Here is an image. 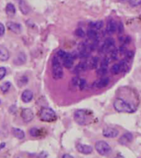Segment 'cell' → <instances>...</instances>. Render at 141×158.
Here are the masks:
<instances>
[{
    "mask_svg": "<svg viewBox=\"0 0 141 158\" xmlns=\"http://www.w3.org/2000/svg\"><path fill=\"white\" fill-rule=\"evenodd\" d=\"M17 2H18V5L19 4H21L22 3H23L24 2V0H16Z\"/></svg>",
    "mask_w": 141,
    "mask_h": 158,
    "instance_id": "44",
    "label": "cell"
},
{
    "mask_svg": "<svg viewBox=\"0 0 141 158\" xmlns=\"http://www.w3.org/2000/svg\"><path fill=\"white\" fill-rule=\"evenodd\" d=\"M7 27L9 30L16 33V34H19L22 31V27L21 25L17 23H13V22H8L7 23Z\"/></svg>",
    "mask_w": 141,
    "mask_h": 158,
    "instance_id": "11",
    "label": "cell"
},
{
    "mask_svg": "<svg viewBox=\"0 0 141 158\" xmlns=\"http://www.w3.org/2000/svg\"><path fill=\"white\" fill-rule=\"evenodd\" d=\"M87 37L90 40H92V42L98 41V39H99L98 32L95 31V29H93V28H90L89 30H87Z\"/></svg>",
    "mask_w": 141,
    "mask_h": 158,
    "instance_id": "20",
    "label": "cell"
},
{
    "mask_svg": "<svg viewBox=\"0 0 141 158\" xmlns=\"http://www.w3.org/2000/svg\"><path fill=\"white\" fill-rule=\"evenodd\" d=\"M133 56H134V52L131 51H127V52L125 53V57H126V59H128V60H131V59L133 58Z\"/></svg>",
    "mask_w": 141,
    "mask_h": 158,
    "instance_id": "38",
    "label": "cell"
},
{
    "mask_svg": "<svg viewBox=\"0 0 141 158\" xmlns=\"http://www.w3.org/2000/svg\"><path fill=\"white\" fill-rule=\"evenodd\" d=\"M115 45H116V42H115V40L113 38H107V39L105 40L103 44L102 45L100 51L102 53H109V52H111L114 49L116 48L115 47Z\"/></svg>",
    "mask_w": 141,
    "mask_h": 158,
    "instance_id": "6",
    "label": "cell"
},
{
    "mask_svg": "<svg viewBox=\"0 0 141 158\" xmlns=\"http://www.w3.org/2000/svg\"><path fill=\"white\" fill-rule=\"evenodd\" d=\"M86 86H87V81H86V79H80L79 86V90H84V89L86 88Z\"/></svg>",
    "mask_w": 141,
    "mask_h": 158,
    "instance_id": "34",
    "label": "cell"
},
{
    "mask_svg": "<svg viewBox=\"0 0 141 158\" xmlns=\"http://www.w3.org/2000/svg\"><path fill=\"white\" fill-rule=\"evenodd\" d=\"M123 32H124V25L121 22H120L119 25H118V33L120 35H122Z\"/></svg>",
    "mask_w": 141,
    "mask_h": 158,
    "instance_id": "37",
    "label": "cell"
},
{
    "mask_svg": "<svg viewBox=\"0 0 141 158\" xmlns=\"http://www.w3.org/2000/svg\"><path fill=\"white\" fill-rule=\"evenodd\" d=\"M5 146H6V143H5V142H2L1 145H0V149H1V150L3 149V148L5 147Z\"/></svg>",
    "mask_w": 141,
    "mask_h": 158,
    "instance_id": "43",
    "label": "cell"
},
{
    "mask_svg": "<svg viewBox=\"0 0 141 158\" xmlns=\"http://www.w3.org/2000/svg\"><path fill=\"white\" fill-rule=\"evenodd\" d=\"M12 135L18 139H23L25 137V133L20 128H13L12 129Z\"/></svg>",
    "mask_w": 141,
    "mask_h": 158,
    "instance_id": "19",
    "label": "cell"
},
{
    "mask_svg": "<svg viewBox=\"0 0 141 158\" xmlns=\"http://www.w3.org/2000/svg\"><path fill=\"white\" fill-rule=\"evenodd\" d=\"M74 120L79 125H86L91 121V114L86 110H77L74 113Z\"/></svg>",
    "mask_w": 141,
    "mask_h": 158,
    "instance_id": "3",
    "label": "cell"
},
{
    "mask_svg": "<svg viewBox=\"0 0 141 158\" xmlns=\"http://www.w3.org/2000/svg\"><path fill=\"white\" fill-rule=\"evenodd\" d=\"M110 71L113 75H118L119 73L121 72V66H120V64L117 63V64H115L113 65V66L111 67L110 69Z\"/></svg>",
    "mask_w": 141,
    "mask_h": 158,
    "instance_id": "26",
    "label": "cell"
},
{
    "mask_svg": "<svg viewBox=\"0 0 141 158\" xmlns=\"http://www.w3.org/2000/svg\"><path fill=\"white\" fill-rule=\"evenodd\" d=\"M29 133H30V135H31V137H38V136H40L41 131L37 128H32L30 129Z\"/></svg>",
    "mask_w": 141,
    "mask_h": 158,
    "instance_id": "29",
    "label": "cell"
},
{
    "mask_svg": "<svg viewBox=\"0 0 141 158\" xmlns=\"http://www.w3.org/2000/svg\"><path fill=\"white\" fill-rule=\"evenodd\" d=\"M109 81L110 79L109 78H102V79H98L97 81L94 82V87H96L97 89H102V88H105L106 86H107L108 84H109Z\"/></svg>",
    "mask_w": 141,
    "mask_h": 158,
    "instance_id": "15",
    "label": "cell"
},
{
    "mask_svg": "<svg viewBox=\"0 0 141 158\" xmlns=\"http://www.w3.org/2000/svg\"><path fill=\"white\" fill-rule=\"evenodd\" d=\"M12 87V84L9 81H6L4 83H3L1 85V91L3 94H6L7 92H8V90H10V88Z\"/></svg>",
    "mask_w": 141,
    "mask_h": 158,
    "instance_id": "25",
    "label": "cell"
},
{
    "mask_svg": "<svg viewBox=\"0 0 141 158\" xmlns=\"http://www.w3.org/2000/svg\"><path fill=\"white\" fill-rule=\"evenodd\" d=\"M74 157L71 156V155H68V154H64L63 155V158H73Z\"/></svg>",
    "mask_w": 141,
    "mask_h": 158,
    "instance_id": "42",
    "label": "cell"
},
{
    "mask_svg": "<svg viewBox=\"0 0 141 158\" xmlns=\"http://www.w3.org/2000/svg\"><path fill=\"white\" fill-rule=\"evenodd\" d=\"M26 56L25 55V53L23 52H20L18 54V55L16 56V58L13 61V64L16 66H22L26 63Z\"/></svg>",
    "mask_w": 141,
    "mask_h": 158,
    "instance_id": "14",
    "label": "cell"
},
{
    "mask_svg": "<svg viewBox=\"0 0 141 158\" xmlns=\"http://www.w3.org/2000/svg\"><path fill=\"white\" fill-rule=\"evenodd\" d=\"M129 3L132 7L141 6V0H129Z\"/></svg>",
    "mask_w": 141,
    "mask_h": 158,
    "instance_id": "33",
    "label": "cell"
},
{
    "mask_svg": "<svg viewBox=\"0 0 141 158\" xmlns=\"http://www.w3.org/2000/svg\"><path fill=\"white\" fill-rule=\"evenodd\" d=\"M114 109L120 113H129L132 114L136 111V108L122 98H117L113 103Z\"/></svg>",
    "mask_w": 141,
    "mask_h": 158,
    "instance_id": "1",
    "label": "cell"
},
{
    "mask_svg": "<svg viewBox=\"0 0 141 158\" xmlns=\"http://www.w3.org/2000/svg\"><path fill=\"white\" fill-rule=\"evenodd\" d=\"M102 135L107 138H115L119 135V131L113 128H106L102 131Z\"/></svg>",
    "mask_w": 141,
    "mask_h": 158,
    "instance_id": "8",
    "label": "cell"
},
{
    "mask_svg": "<svg viewBox=\"0 0 141 158\" xmlns=\"http://www.w3.org/2000/svg\"><path fill=\"white\" fill-rule=\"evenodd\" d=\"M77 150L84 155H88L92 152V146H89V145H86V144H79L77 146Z\"/></svg>",
    "mask_w": 141,
    "mask_h": 158,
    "instance_id": "10",
    "label": "cell"
},
{
    "mask_svg": "<svg viewBox=\"0 0 141 158\" xmlns=\"http://www.w3.org/2000/svg\"><path fill=\"white\" fill-rule=\"evenodd\" d=\"M39 117L41 121L47 122L55 121L57 118L55 111L48 107H44L41 109L39 113Z\"/></svg>",
    "mask_w": 141,
    "mask_h": 158,
    "instance_id": "4",
    "label": "cell"
},
{
    "mask_svg": "<svg viewBox=\"0 0 141 158\" xmlns=\"http://www.w3.org/2000/svg\"><path fill=\"white\" fill-rule=\"evenodd\" d=\"M61 60L63 61V65H64V66L65 67V68L70 69V68L73 67V65H74V57H73V55H71L70 53L65 52V54L63 55Z\"/></svg>",
    "mask_w": 141,
    "mask_h": 158,
    "instance_id": "7",
    "label": "cell"
},
{
    "mask_svg": "<svg viewBox=\"0 0 141 158\" xmlns=\"http://www.w3.org/2000/svg\"><path fill=\"white\" fill-rule=\"evenodd\" d=\"M88 62V66H89V69H96L98 67V62H99V58L98 56H95L93 57L91 61H87Z\"/></svg>",
    "mask_w": 141,
    "mask_h": 158,
    "instance_id": "24",
    "label": "cell"
},
{
    "mask_svg": "<svg viewBox=\"0 0 141 158\" xmlns=\"http://www.w3.org/2000/svg\"><path fill=\"white\" fill-rule=\"evenodd\" d=\"M119 56V51L117 48H115L111 52H110V58L112 61H117Z\"/></svg>",
    "mask_w": 141,
    "mask_h": 158,
    "instance_id": "30",
    "label": "cell"
},
{
    "mask_svg": "<svg viewBox=\"0 0 141 158\" xmlns=\"http://www.w3.org/2000/svg\"><path fill=\"white\" fill-rule=\"evenodd\" d=\"M109 63H110V61H109V59L107 58V57H105L102 59V61H101V66L102 67H108V65H109Z\"/></svg>",
    "mask_w": 141,
    "mask_h": 158,
    "instance_id": "35",
    "label": "cell"
},
{
    "mask_svg": "<svg viewBox=\"0 0 141 158\" xmlns=\"http://www.w3.org/2000/svg\"><path fill=\"white\" fill-rule=\"evenodd\" d=\"M118 29V27H117V23L116 21L114 20H110L107 23V26H106V31L110 35V34H113L115 33L117 30Z\"/></svg>",
    "mask_w": 141,
    "mask_h": 158,
    "instance_id": "13",
    "label": "cell"
},
{
    "mask_svg": "<svg viewBox=\"0 0 141 158\" xmlns=\"http://www.w3.org/2000/svg\"><path fill=\"white\" fill-rule=\"evenodd\" d=\"M60 59V58L58 55H55L52 60V76L55 80L62 79L64 75V71Z\"/></svg>",
    "mask_w": 141,
    "mask_h": 158,
    "instance_id": "2",
    "label": "cell"
},
{
    "mask_svg": "<svg viewBox=\"0 0 141 158\" xmlns=\"http://www.w3.org/2000/svg\"><path fill=\"white\" fill-rule=\"evenodd\" d=\"M120 64V66H121V72L122 73H126L129 70V63H128V59H125V60H122L119 62Z\"/></svg>",
    "mask_w": 141,
    "mask_h": 158,
    "instance_id": "21",
    "label": "cell"
},
{
    "mask_svg": "<svg viewBox=\"0 0 141 158\" xmlns=\"http://www.w3.org/2000/svg\"><path fill=\"white\" fill-rule=\"evenodd\" d=\"M9 51H7V49H6L3 47H1L0 48V60L2 61H6L9 59Z\"/></svg>",
    "mask_w": 141,
    "mask_h": 158,
    "instance_id": "18",
    "label": "cell"
},
{
    "mask_svg": "<svg viewBox=\"0 0 141 158\" xmlns=\"http://www.w3.org/2000/svg\"><path fill=\"white\" fill-rule=\"evenodd\" d=\"M106 72H107V68L106 67L100 66V68L98 69V71H97V74L99 76H103V75H105L106 74Z\"/></svg>",
    "mask_w": 141,
    "mask_h": 158,
    "instance_id": "31",
    "label": "cell"
},
{
    "mask_svg": "<svg viewBox=\"0 0 141 158\" xmlns=\"http://www.w3.org/2000/svg\"><path fill=\"white\" fill-rule=\"evenodd\" d=\"M0 29H1V32H0V36L3 37L4 35V31H5V28H4V26L3 23H0Z\"/></svg>",
    "mask_w": 141,
    "mask_h": 158,
    "instance_id": "39",
    "label": "cell"
},
{
    "mask_svg": "<svg viewBox=\"0 0 141 158\" xmlns=\"http://www.w3.org/2000/svg\"><path fill=\"white\" fill-rule=\"evenodd\" d=\"M39 157H48V154H47V152H42L41 153H40Z\"/></svg>",
    "mask_w": 141,
    "mask_h": 158,
    "instance_id": "41",
    "label": "cell"
},
{
    "mask_svg": "<svg viewBox=\"0 0 141 158\" xmlns=\"http://www.w3.org/2000/svg\"><path fill=\"white\" fill-rule=\"evenodd\" d=\"M9 112H10L11 114H15V113L17 112V108H16V106H15V105H12V106L10 107V109H9Z\"/></svg>",
    "mask_w": 141,
    "mask_h": 158,
    "instance_id": "40",
    "label": "cell"
},
{
    "mask_svg": "<svg viewBox=\"0 0 141 158\" xmlns=\"http://www.w3.org/2000/svg\"><path fill=\"white\" fill-rule=\"evenodd\" d=\"M21 117H22L23 121L26 122H29L33 119L34 114H33L32 110L30 109H23L21 113Z\"/></svg>",
    "mask_w": 141,
    "mask_h": 158,
    "instance_id": "9",
    "label": "cell"
},
{
    "mask_svg": "<svg viewBox=\"0 0 141 158\" xmlns=\"http://www.w3.org/2000/svg\"><path fill=\"white\" fill-rule=\"evenodd\" d=\"M89 68L88 66V62H81L76 67H74V74H79L81 72L85 71Z\"/></svg>",
    "mask_w": 141,
    "mask_h": 158,
    "instance_id": "17",
    "label": "cell"
},
{
    "mask_svg": "<svg viewBox=\"0 0 141 158\" xmlns=\"http://www.w3.org/2000/svg\"><path fill=\"white\" fill-rule=\"evenodd\" d=\"M132 140H133V135L129 133H125L120 137L119 143H121V145H127L132 142Z\"/></svg>",
    "mask_w": 141,
    "mask_h": 158,
    "instance_id": "12",
    "label": "cell"
},
{
    "mask_svg": "<svg viewBox=\"0 0 141 158\" xmlns=\"http://www.w3.org/2000/svg\"><path fill=\"white\" fill-rule=\"evenodd\" d=\"M89 27L93 28L95 30H100L103 27V22L102 21H97V22H90L89 23Z\"/></svg>",
    "mask_w": 141,
    "mask_h": 158,
    "instance_id": "22",
    "label": "cell"
},
{
    "mask_svg": "<svg viewBox=\"0 0 141 158\" xmlns=\"http://www.w3.org/2000/svg\"><path fill=\"white\" fill-rule=\"evenodd\" d=\"M33 98V92L30 90H26L22 94V100L24 103H30Z\"/></svg>",
    "mask_w": 141,
    "mask_h": 158,
    "instance_id": "16",
    "label": "cell"
},
{
    "mask_svg": "<svg viewBox=\"0 0 141 158\" xmlns=\"http://www.w3.org/2000/svg\"><path fill=\"white\" fill-rule=\"evenodd\" d=\"M28 83V78L26 77V76H22L20 79L18 80V84L20 87H22V86H24L26 84Z\"/></svg>",
    "mask_w": 141,
    "mask_h": 158,
    "instance_id": "28",
    "label": "cell"
},
{
    "mask_svg": "<svg viewBox=\"0 0 141 158\" xmlns=\"http://www.w3.org/2000/svg\"><path fill=\"white\" fill-rule=\"evenodd\" d=\"M7 75V70L5 67L2 66L0 67V79H3L4 78V76Z\"/></svg>",
    "mask_w": 141,
    "mask_h": 158,
    "instance_id": "36",
    "label": "cell"
},
{
    "mask_svg": "<svg viewBox=\"0 0 141 158\" xmlns=\"http://www.w3.org/2000/svg\"><path fill=\"white\" fill-rule=\"evenodd\" d=\"M6 13L10 16V17H12L15 15L16 13V8H15V6L12 4V3H7L6 6Z\"/></svg>",
    "mask_w": 141,
    "mask_h": 158,
    "instance_id": "23",
    "label": "cell"
},
{
    "mask_svg": "<svg viewBox=\"0 0 141 158\" xmlns=\"http://www.w3.org/2000/svg\"><path fill=\"white\" fill-rule=\"evenodd\" d=\"M75 35L79 37H84L85 35H86V33H85V31L83 30L81 27H79V28H77L76 31H75Z\"/></svg>",
    "mask_w": 141,
    "mask_h": 158,
    "instance_id": "32",
    "label": "cell"
},
{
    "mask_svg": "<svg viewBox=\"0 0 141 158\" xmlns=\"http://www.w3.org/2000/svg\"><path fill=\"white\" fill-rule=\"evenodd\" d=\"M80 78L79 77H78V76H76V77H74L73 79H71V82H70V85L72 87H74V88H79V83H80Z\"/></svg>",
    "mask_w": 141,
    "mask_h": 158,
    "instance_id": "27",
    "label": "cell"
},
{
    "mask_svg": "<svg viewBox=\"0 0 141 158\" xmlns=\"http://www.w3.org/2000/svg\"><path fill=\"white\" fill-rule=\"evenodd\" d=\"M95 149L101 156H107L111 152L110 145L104 141L97 142L95 144Z\"/></svg>",
    "mask_w": 141,
    "mask_h": 158,
    "instance_id": "5",
    "label": "cell"
}]
</instances>
